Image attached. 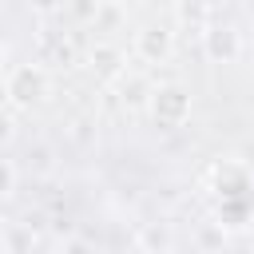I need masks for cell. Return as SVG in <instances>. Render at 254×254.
I'll return each instance as SVG.
<instances>
[{
	"label": "cell",
	"instance_id": "obj_2",
	"mask_svg": "<svg viewBox=\"0 0 254 254\" xmlns=\"http://www.w3.org/2000/svg\"><path fill=\"white\" fill-rule=\"evenodd\" d=\"M190 111H194V95L183 87V83H155V91H151V107H147V115L155 119V127H163V131H179L187 119H190Z\"/></svg>",
	"mask_w": 254,
	"mask_h": 254
},
{
	"label": "cell",
	"instance_id": "obj_11",
	"mask_svg": "<svg viewBox=\"0 0 254 254\" xmlns=\"http://www.w3.org/2000/svg\"><path fill=\"white\" fill-rule=\"evenodd\" d=\"M16 179H20V171H16V163L0 155V202H8V198L16 194Z\"/></svg>",
	"mask_w": 254,
	"mask_h": 254
},
{
	"label": "cell",
	"instance_id": "obj_4",
	"mask_svg": "<svg viewBox=\"0 0 254 254\" xmlns=\"http://www.w3.org/2000/svg\"><path fill=\"white\" fill-rule=\"evenodd\" d=\"M198 40H202V56H206L210 64H238L242 52H246L242 28L230 24V20H210V24L198 32Z\"/></svg>",
	"mask_w": 254,
	"mask_h": 254
},
{
	"label": "cell",
	"instance_id": "obj_3",
	"mask_svg": "<svg viewBox=\"0 0 254 254\" xmlns=\"http://www.w3.org/2000/svg\"><path fill=\"white\" fill-rule=\"evenodd\" d=\"M175 48H179V44H175V28H171L167 20H147V24H139V28H135L131 52H135L143 64H151V67L171 64Z\"/></svg>",
	"mask_w": 254,
	"mask_h": 254
},
{
	"label": "cell",
	"instance_id": "obj_6",
	"mask_svg": "<svg viewBox=\"0 0 254 254\" xmlns=\"http://www.w3.org/2000/svg\"><path fill=\"white\" fill-rule=\"evenodd\" d=\"M151 91H155V83H151L143 71H127V75L115 83V99H119L123 111H147V107H151Z\"/></svg>",
	"mask_w": 254,
	"mask_h": 254
},
{
	"label": "cell",
	"instance_id": "obj_13",
	"mask_svg": "<svg viewBox=\"0 0 254 254\" xmlns=\"http://www.w3.org/2000/svg\"><path fill=\"white\" fill-rule=\"evenodd\" d=\"M12 139H16V111H12L8 103H0V151H4Z\"/></svg>",
	"mask_w": 254,
	"mask_h": 254
},
{
	"label": "cell",
	"instance_id": "obj_12",
	"mask_svg": "<svg viewBox=\"0 0 254 254\" xmlns=\"http://www.w3.org/2000/svg\"><path fill=\"white\" fill-rule=\"evenodd\" d=\"M56 254H99V250H95L91 238H83V234H67V238L56 246Z\"/></svg>",
	"mask_w": 254,
	"mask_h": 254
},
{
	"label": "cell",
	"instance_id": "obj_7",
	"mask_svg": "<svg viewBox=\"0 0 254 254\" xmlns=\"http://www.w3.org/2000/svg\"><path fill=\"white\" fill-rule=\"evenodd\" d=\"M139 254H171L175 250V226L171 222H143L135 230Z\"/></svg>",
	"mask_w": 254,
	"mask_h": 254
},
{
	"label": "cell",
	"instance_id": "obj_9",
	"mask_svg": "<svg viewBox=\"0 0 254 254\" xmlns=\"http://www.w3.org/2000/svg\"><path fill=\"white\" fill-rule=\"evenodd\" d=\"M175 20H179V24H190V28L202 32L214 16H210V4H202V0H179V4H175Z\"/></svg>",
	"mask_w": 254,
	"mask_h": 254
},
{
	"label": "cell",
	"instance_id": "obj_14",
	"mask_svg": "<svg viewBox=\"0 0 254 254\" xmlns=\"http://www.w3.org/2000/svg\"><path fill=\"white\" fill-rule=\"evenodd\" d=\"M28 171H36V175H48V171H52V151H48L44 143L28 151Z\"/></svg>",
	"mask_w": 254,
	"mask_h": 254
},
{
	"label": "cell",
	"instance_id": "obj_18",
	"mask_svg": "<svg viewBox=\"0 0 254 254\" xmlns=\"http://www.w3.org/2000/svg\"><path fill=\"white\" fill-rule=\"evenodd\" d=\"M40 254H56V250H40Z\"/></svg>",
	"mask_w": 254,
	"mask_h": 254
},
{
	"label": "cell",
	"instance_id": "obj_8",
	"mask_svg": "<svg viewBox=\"0 0 254 254\" xmlns=\"http://www.w3.org/2000/svg\"><path fill=\"white\" fill-rule=\"evenodd\" d=\"M210 179H214V187H218V194H242L246 190V167H238L234 159H222L214 171H210Z\"/></svg>",
	"mask_w": 254,
	"mask_h": 254
},
{
	"label": "cell",
	"instance_id": "obj_16",
	"mask_svg": "<svg viewBox=\"0 0 254 254\" xmlns=\"http://www.w3.org/2000/svg\"><path fill=\"white\" fill-rule=\"evenodd\" d=\"M8 234H12V222H8V218H4V210H0V246L8 242Z\"/></svg>",
	"mask_w": 254,
	"mask_h": 254
},
{
	"label": "cell",
	"instance_id": "obj_17",
	"mask_svg": "<svg viewBox=\"0 0 254 254\" xmlns=\"http://www.w3.org/2000/svg\"><path fill=\"white\" fill-rule=\"evenodd\" d=\"M246 254H254V238H250V242H246Z\"/></svg>",
	"mask_w": 254,
	"mask_h": 254
},
{
	"label": "cell",
	"instance_id": "obj_15",
	"mask_svg": "<svg viewBox=\"0 0 254 254\" xmlns=\"http://www.w3.org/2000/svg\"><path fill=\"white\" fill-rule=\"evenodd\" d=\"M222 238H226V234H222V222H218V226H206V230H202V246H214V242H222Z\"/></svg>",
	"mask_w": 254,
	"mask_h": 254
},
{
	"label": "cell",
	"instance_id": "obj_10",
	"mask_svg": "<svg viewBox=\"0 0 254 254\" xmlns=\"http://www.w3.org/2000/svg\"><path fill=\"white\" fill-rule=\"evenodd\" d=\"M123 20H127L123 4H95V12H91V28L95 32H115Z\"/></svg>",
	"mask_w": 254,
	"mask_h": 254
},
{
	"label": "cell",
	"instance_id": "obj_1",
	"mask_svg": "<svg viewBox=\"0 0 254 254\" xmlns=\"http://www.w3.org/2000/svg\"><path fill=\"white\" fill-rule=\"evenodd\" d=\"M52 95V71L44 64H16L4 75V103L12 111H36Z\"/></svg>",
	"mask_w": 254,
	"mask_h": 254
},
{
	"label": "cell",
	"instance_id": "obj_5",
	"mask_svg": "<svg viewBox=\"0 0 254 254\" xmlns=\"http://www.w3.org/2000/svg\"><path fill=\"white\" fill-rule=\"evenodd\" d=\"M87 71L99 79V83H119L131 67H127V52L115 44V40H95L91 48H87Z\"/></svg>",
	"mask_w": 254,
	"mask_h": 254
},
{
	"label": "cell",
	"instance_id": "obj_19",
	"mask_svg": "<svg viewBox=\"0 0 254 254\" xmlns=\"http://www.w3.org/2000/svg\"><path fill=\"white\" fill-rule=\"evenodd\" d=\"M135 254H139V250H135Z\"/></svg>",
	"mask_w": 254,
	"mask_h": 254
}]
</instances>
